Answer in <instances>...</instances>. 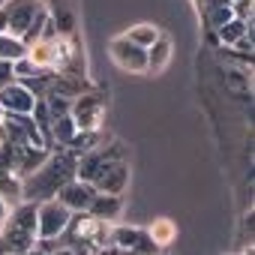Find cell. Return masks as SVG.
<instances>
[{
	"instance_id": "cell-10",
	"label": "cell",
	"mask_w": 255,
	"mask_h": 255,
	"mask_svg": "<svg viewBox=\"0 0 255 255\" xmlns=\"http://www.w3.org/2000/svg\"><path fill=\"white\" fill-rule=\"evenodd\" d=\"M93 195H96L93 183H87V180L75 177V180H69V183H66V186L57 192V201H60L63 207H69L72 213H84V210L90 207Z\"/></svg>"
},
{
	"instance_id": "cell-12",
	"label": "cell",
	"mask_w": 255,
	"mask_h": 255,
	"mask_svg": "<svg viewBox=\"0 0 255 255\" xmlns=\"http://www.w3.org/2000/svg\"><path fill=\"white\" fill-rule=\"evenodd\" d=\"M120 210H123V198H120V195L96 192V195H93V201H90V207H87L84 213H90L93 219H105V222H111V219H117V216H120Z\"/></svg>"
},
{
	"instance_id": "cell-3",
	"label": "cell",
	"mask_w": 255,
	"mask_h": 255,
	"mask_svg": "<svg viewBox=\"0 0 255 255\" xmlns=\"http://www.w3.org/2000/svg\"><path fill=\"white\" fill-rule=\"evenodd\" d=\"M3 15H6V33L21 39L24 45L39 39L42 24L48 18V12L39 0H9L3 6Z\"/></svg>"
},
{
	"instance_id": "cell-5",
	"label": "cell",
	"mask_w": 255,
	"mask_h": 255,
	"mask_svg": "<svg viewBox=\"0 0 255 255\" xmlns=\"http://www.w3.org/2000/svg\"><path fill=\"white\" fill-rule=\"evenodd\" d=\"M102 108H105V96L102 93H81L72 99V108H69V117L75 120V129L81 132H90L99 126L102 120Z\"/></svg>"
},
{
	"instance_id": "cell-15",
	"label": "cell",
	"mask_w": 255,
	"mask_h": 255,
	"mask_svg": "<svg viewBox=\"0 0 255 255\" xmlns=\"http://www.w3.org/2000/svg\"><path fill=\"white\" fill-rule=\"evenodd\" d=\"M243 36H252V21L231 18V21H225L222 27H216V39H219L222 45H234V42L243 39Z\"/></svg>"
},
{
	"instance_id": "cell-8",
	"label": "cell",
	"mask_w": 255,
	"mask_h": 255,
	"mask_svg": "<svg viewBox=\"0 0 255 255\" xmlns=\"http://www.w3.org/2000/svg\"><path fill=\"white\" fill-rule=\"evenodd\" d=\"M3 123H6V141L9 144H42L45 147L30 114H3Z\"/></svg>"
},
{
	"instance_id": "cell-11",
	"label": "cell",
	"mask_w": 255,
	"mask_h": 255,
	"mask_svg": "<svg viewBox=\"0 0 255 255\" xmlns=\"http://www.w3.org/2000/svg\"><path fill=\"white\" fill-rule=\"evenodd\" d=\"M48 159V147H42V144H18L15 147V177H27V174H33L42 162Z\"/></svg>"
},
{
	"instance_id": "cell-24",
	"label": "cell",
	"mask_w": 255,
	"mask_h": 255,
	"mask_svg": "<svg viewBox=\"0 0 255 255\" xmlns=\"http://www.w3.org/2000/svg\"><path fill=\"white\" fill-rule=\"evenodd\" d=\"M15 81V72H12V63H6V60H0V90H3L6 84H12Z\"/></svg>"
},
{
	"instance_id": "cell-26",
	"label": "cell",
	"mask_w": 255,
	"mask_h": 255,
	"mask_svg": "<svg viewBox=\"0 0 255 255\" xmlns=\"http://www.w3.org/2000/svg\"><path fill=\"white\" fill-rule=\"evenodd\" d=\"M3 216H6V204L0 201V222H3Z\"/></svg>"
},
{
	"instance_id": "cell-20",
	"label": "cell",
	"mask_w": 255,
	"mask_h": 255,
	"mask_svg": "<svg viewBox=\"0 0 255 255\" xmlns=\"http://www.w3.org/2000/svg\"><path fill=\"white\" fill-rule=\"evenodd\" d=\"M24 54H27V45H24L21 39H15V36H9V33H0V60L12 63V60H18V57H24Z\"/></svg>"
},
{
	"instance_id": "cell-2",
	"label": "cell",
	"mask_w": 255,
	"mask_h": 255,
	"mask_svg": "<svg viewBox=\"0 0 255 255\" xmlns=\"http://www.w3.org/2000/svg\"><path fill=\"white\" fill-rule=\"evenodd\" d=\"M39 243L36 231V204L21 201L6 210L3 231H0V255H24Z\"/></svg>"
},
{
	"instance_id": "cell-23",
	"label": "cell",
	"mask_w": 255,
	"mask_h": 255,
	"mask_svg": "<svg viewBox=\"0 0 255 255\" xmlns=\"http://www.w3.org/2000/svg\"><path fill=\"white\" fill-rule=\"evenodd\" d=\"M135 252H141V255H159V246L150 240V234L147 231H141L138 234V240H135V246H132Z\"/></svg>"
},
{
	"instance_id": "cell-13",
	"label": "cell",
	"mask_w": 255,
	"mask_h": 255,
	"mask_svg": "<svg viewBox=\"0 0 255 255\" xmlns=\"http://www.w3.org/2000/svg\"><path fill=\"white\" fill-rule=\"evenodd\" d=\"M201 15H204V21H207L210 30H216V27H222L225 21L234 18L228 0H201Z\"/></svg>"
},
{
	"instance_id": "cell-25",
	"label": "cell",
	"mask_w": 255,
	"mask_h": 255,
	"mask_svg": "<svg viewBox=\"0 0 255 255\" xmlns=\"http://www.w3.org/2000/svg\"><path fill=\"white\" fill-rule=\"evenodd\" d=\"M6 141V123H3V114H0V144Z\"/></svg>"
},
{
	"instance_id": "cell-17",
	"label": "cell",
	"mask_w": 255,
	"mask_h": 255,
	"mask_svg": "<svg viewBox=\"0 0 255 255\" xmlns=\"http://www.w3.org/2000/svg\"><path fill=\"white\" fill-rule=\"evenodd\" d=\"M0 201L6 204V210L24 201L21 198V177H15V174H0Z\"/></svg>"
},
{
	"instance_id": "cell-9",
	"label": "cell",
	"mask_w": 255,
	"mask_h": 255,
	"mask_svg": "<svg viewBox=\"0 0 255 255\" xmlns=\"http://www.w3.org/2000/svg\"><path fill=\"white\" fill-rule=\"evenodd\" d=\"M33 105H36V96L21 81H12L0 90V111L3 114H30Z\"/></svg>"
},
{
	"instance_id": "cell-18",
	"label": "cell",
	"mask_w": 255,
	"mask_h": 255,
	"mask_svg": "<svg viewBox=\"0 0 255 255\" xmlns=\"http://www.w3.org/2000/svg\"><path fill=\"white\" fill-rule=\"evenodd\" d=\"M147 234H150V240H153L156 246H168V243L177 237V225H174L168 216H162V219H156V222L147 228Z\"/></svg>"
},
{
	"instance_id": "cell-1",
	"label": "cell",
	"mask_w": 255,
	"mask_h": 255,
	"mask_svg": "<svg viewBox=\"0 0 255 255\" xmlns=\"http://www.w3.org/2000/svg\"><path fill=\"white\" fill-rule=\"evenodd\" d=\"M75 153L72 150H57V153H48V159L21 180V198L24 201H48V198H57V192L75 180Z\"/></svg>"
},
{
	"instance_id": "cell-6",
	"label": "cell",
	"mask_w": 255,
	"mask_h": 255,
	"mask_svg": "<svg viewBox=\"0 0 255 255\" xmlns=\"http://www.w3.org/2000/svg\"><path fill=\"white\" fill-rule=\"evenodd\" d=\"M111 60L123 69V72H147V48H138L129 39H111Z\"/></svg>"
},
{
	"instance_id": "cell-16",
	"label": "cell",
	"mask_w": 255,
	"mask_h": 255,
	"mask_svg": "<svg viewBox=\"0 0 255 255\" xmlns=\"http://www.w3.org/2000/svg\"><path fill=\"white\" fill-rule=\"evenodd\" d=\"M75 120L69 117V114H60V117H54V123H51V144H57V147H66L72 138H75Z\"/></svg>"
},
{
	"instance_id": "cell-28",
	"label": "cell",
	"mask_w": 255,
	"mask_h": 255,
	"mask_svg": "<svg viewBox=\"0 0 255 255\" xmlns=\"http://www.w3.org/2000/svg\"><path fill=\"white\" fill-rule=\"evenodd\" d=\"M228 3H234V0H228Z\"/></svg>"
},
{
	"instance_id": "cell-21",
	"label": "cell",
	"mask_w": 255,
	"mask_h": 255,
	"mask_svg": "<svg viewBox=\"0 0 255 255\" xmlns=\"http://www.w3.org/2000/svg\"><path fill=\"white\" fill-rule=\"evenodd\" d=\"M138 234H141V228H114L111 231V246H117L120 252L123 249H132L135 246V240H138Z\"/></svg>"
},
{
	"instance_id": "cell-27",
	"label": "cell",
	"mask_w": 255,
	"mask_h": 255,
	"mask_svg": "<svg viewBox=\"0 0 255 255\" xmlns=\"http://www.w3.org/2000/svg\"><path fill=\"white\" fill-rule=\"evenodd\" d=\"M243 255H255V252H252V243H249V249H246V252H243Z\"/></svg>"
},
{
	"instance_id": "cell-4",
	"label": "cell",
	"mask_w": 255,
	"mask_h": 255,
	"mask_svg": "<svg viewBox=\"0 0 255 255\" xmlns=\"http://www.w3.org/2000/svg\"><path fill=\"white\" fill-rule=\"evenodd\" d=\"M69 219H72V210L63 207L57 198L39 201V204H36V231H39V240L60 237V234L66 231Z\"/></svg>"
},
{
	"instance_id": "cell-29",
	"label": "cell",
	"mask_w": 255,
	"mask_h": 255,
	"mask_svg": "<svg viewBox=\"0 0 255 255\" xmlns=\"http://www.w3.org/2000/svg\"><path fill=\"white\" fill-rule=\"evenodd\" d=\"M0 114H3V111H0Z\"/></svg>"
},
{
	"instance_id": "cell-7",
	"label": "cell",
	"mask_w": 255,
	"mask_h": 255,
	"mask_svg": "<svg viewBox=\"0 0 255 255\" xmlns=\"http://www.w3.org/2000/svg\"><path fill=\"white\" fill-rule=\"evenodd\" d=\"M93 189L96 192H108V195H123V189H126V183H129V162L126 159H114V162H108L93 180Z\"/></svg>"
},
{
	"instance_id": "cell-19",
	"label": "cell",
	"mask_w": 255,
	"mask_h": 255,
	"mask_svg": "<svg viewBox=\"0 0 255 255\" xmlns=\"http://www.w3.org/2000/svg\"><path fill=\"white\" fill-rule=\"evenodd\" d=\"M156 36H159V30H156L153 24H135L132 30H126V33H123V39L135 42L138 48H150V45L156 42Z\"/></svg>"
},
{
	"instance_id": "cell-22",
	"label": "cell",
	"mask_w": 255,
	"mask_h": 255,
	"mask_svg": "<svg viewBox=\"0 0 255 255\" xmlns=\"http://www.w3.org/2000/svg\"><path fill=\"white\" fill-rule=\"evenodd\" d=\"M12 72H15V81H24V78H33V75H39L42 69L24 54V57H18V60H12Z\"/></svg>"
},
{
	"instance_id": "cell-14",
	"label": "cell",
	"mask_w": 255,
	"mask_h": 255,
	"mask_svg": "<svg viewBox=\"0 0 255 255\" xmlns=\"http://www.w3.org/2000/svg\"><path fill=\"white\" fill-rule=\"evenodd\" d=\"M168 60H171V39L168 36H156V42L147 48V72H162L165 66H168Z\"/></svg>"
}]
</instances>
